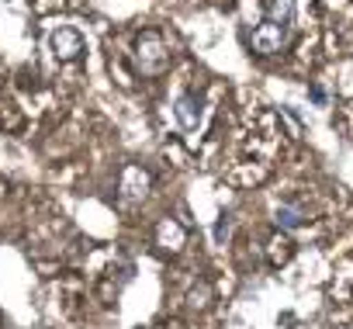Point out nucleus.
<instances>
[{"mask_svg": "<svg viewBox=\"0 0 353 329\" xmlns=\"http://www.w3.org/2000/svg\"><path fill=\"white\" fill-rule=\"evenodd\" d=\"M135 63H139V70L149 73V77L166 70L170 52H166V42H163L159 32H142V39H139V46H135Z\"/></svg>", "mask_w": 353, "mask_h": 329, "instance_id": "nucleus-1", "label": "nucleus"}, {"mask_svg": "<svg viewBox=\"0 0 353 329\" xmlns=\"http://www.w3.org/2000/svg\"><path fill=\"white\" fill-rule=\"evenodd\" d=\"M288 35H291V28H284V25H277V21L267 18L263 25L253 28L250 42H253V49H256L260 56H274V52H281V49L288 46Z\"/></svg>", "mask_w": 353, "mask_h": 329, "instance_id": "nucleus-2", "label": "nucleus"}, {"mask_svg": "<svg viewBox=\"0 0 353 329\" xmlns=\"http://www.w3.org/2000/svg\"><path fill=\"white\" fill-rule=\"evenodd\" d=\"M118 188H121V198L125 201H139L149 191V174L142 167H135V163H128V167L121 170V184Z\"/></svg>", "mask_w": 353, "mask_h": 329, "instance_id": "nucleus-3", "label": "nucleus"}, {"mask_svg": "<svg viewBox=\"0 0 353 329\" xmlns=\"http://www.w3.org/2000/svg\"><path fill=\"white\" fill-rule=\"evenodd\" d=\"M49 46H52V56L63 59V63H70V59H77V56L83 52V39H80V32H73V28H59V32L49 39Z\"/></svg>", "mask_w": 353, "mask_h": 329, "instance_id": "nucleus-4", "label": "nucleus"}, {"mask_svg": "<svg viewBox=\"0 0 353 329\" xmlns=\"http://www.w3.org/2000/svg\"><path fill=\"white\" fill-rule=\"evenodd\" d=\"M176 121H181L184 128H198V121H201V97L184 94L181 101H176Z\"/></svg>", "mask_w": 353, "mask_h": 329, "instance_id": "nucleus-5", "label": "nucleus"}, {"mask_svg": "<svg viewBox=\"0 0 353 329\" xmlns=\"http://www.w3.org/2000/svg\"><path fill=\"white\" fill-rule=\"evenodd\" d=\"M267 18L277 21V25H284V28H291V21H294V0H270Z\"/></svg>", "mask_w": 353, "mask_h": 329, "instance_id": "nucleus-6", "label": "nucleus"}, {"mask_svg": "<svg viewBox=\"0 0 353 329\" xmlns=\"http://www.w3.org/2000/svg\"><path fill=\"white\" fill-rule=\"evenodd\" d=\"M277 222L284 226V229H298L301 222H305V208L301 205H277Z\"/></svg>", "mask_w": 353, "mask_h": 329, "instance_id": "nucleus-7", "label": "nucleus"}, {"mask_svg": "<svg viewBox=\"0 0 353 329\" xmlns=\"http://www.w3.org/2000/svg\"><path fill=\"white\" fill-rule=\"evenodd\" d=\"M181 239H184V232L176 229V226H170V222L159 226V243H163L166 250H176V243H181Z\"/></svg>", "mask_w": 353, "mask_h": 329, "instance_id": "nucleus-8", "label": "nucleus"}]
</instances>
